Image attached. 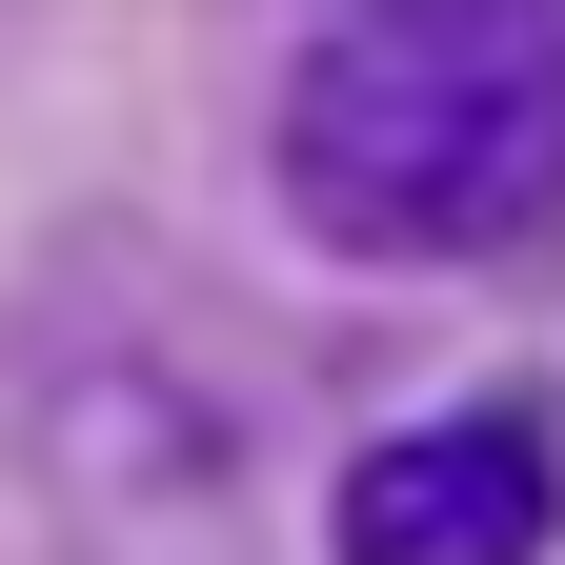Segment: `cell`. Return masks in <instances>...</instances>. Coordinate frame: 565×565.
I'll list each match as a JSON object with an SVG mask.
<instances>
[{
    "label": "cell",
    "instance_id": "cell-1",
    "mask_svg": "<svg viewBox=\"0 0 565 565\" xmlns=\"http://www.w3.org/2000/svg\"><path fill=\"white\" fill-rule=\"evenodd\" d=\"M282 202L343 263H505L565 223V21L545 0H384L282 61Z\"/></svg>",
    "mask_w": 565,
    "mask_h": 565
},
{
    "label": "cell",
    "instance_id": "cell-2",
    "mask_svg": "<svg viewBox=\"0 0 565 565\" xmlns=\"http://www.w3.org/2000/svg\"><path fill=\"white\" fill-rule=\"evenodd\" d=\"M323 545H343V565H545V545H565V445H545L525 404L384 424V445H343Z\"/></svg>",
    "mask_w": 565,
    "mask_h": 565
}]
</instances>
